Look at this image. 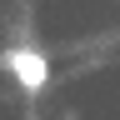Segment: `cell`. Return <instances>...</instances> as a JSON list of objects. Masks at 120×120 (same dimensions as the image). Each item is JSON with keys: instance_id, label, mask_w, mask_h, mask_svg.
<instances>
[{"instance_id": "cell-1", "label": "cell", "mask_w": 120, "mask_h": 120, "mask_svg": "<svg viewBox=\"0 0 120 120\" xmlns=\"http://www.w3.org/2000/svg\"><path fill=\"white\" fill-rule=\"evenodd\" d=\"M5 70L20 80V90H45V80H50V65H45V55L40 50H25V45H10L5 50Z\"/></svg>"}]
</instances>
